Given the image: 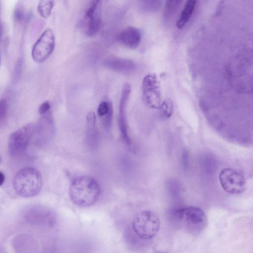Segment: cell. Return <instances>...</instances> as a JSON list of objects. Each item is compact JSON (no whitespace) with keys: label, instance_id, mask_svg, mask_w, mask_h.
Masks as SVG:
<instances>
[{"label":"cell","instance_id":"cell-29","mask_svg":"<svg viewBox=\"0 0 253 253\" xmlns=\"http://www.w3.org/2000/svg\"></svg>","mask_w":253,"mask_h":253},{"label":"cell","instance_id":"cell-11","mask_svg":"<svg viewBox=\"0 0 253 253\" xmlns=\"http://www.w3.org/2000/svg\"><path fill=\"white\" fill-rule=\"evenodd\" d=\"M117 39L118 41L124 46L129 48L134 49L140 42L141 33L138 29L129 26L119 33Z\"/></svg>","mask_w":253,"mask_h":253},{"label":"cell","instance_id":"cell-20","mask_svg":"<svg viewBox=\"0 0 253 253\" xmlns=\"http://www.w3.org/2000/svg\"><path fill=\"white\" fill-rule=\"evenodd\" d=\"M8 110V104L5 99H2L0 100V127L4 123Z\"/></svg>","mask_w":253,"mask_h":253},{"label":"cell","instance_id":"cell-10","mask_svg":"<svg viewBox=\"0 0 253 253\" xmlns=\"http://www.w3.org/2000/svg\"><path fill=\"white\" fill-rule=\"evenodd\" d=\"M54 124L51 112L42 116L37 125L35 126L34 133L39 142L48 140L52 135Z\"/></svg>","mask_w":253,"mask_h":253},{"label":"cell","instance_id":"cell-17","mask_svg":"<svg viewBox=\"0 0 253 253\" xmlns=\"http://www.w3.org/2000/svg\"><path fill=\"white\" fill-rule=\"evenodd\" d=\"M54 0H40L38 10L43 18H47L51 14L54 6Z\"/></svg>","mask_w":253,"mask_h":253},{"label":"cell","instance_id":"cell-13","mask_svg":"<svg viewBox=\"0 0 253 253\" xmlns=\"http://www.w3.org/2000/svg\"><path fill=\"white\" fill-rule=\"evenodd\" d=\"M105 66L108 68L119 73L128 74L133 72L135 69V64L131 60L114 58L105 61Z\"/></svg>","mask_w":253,"mask_h":253},{"label":"cell","instance_id":"cell-23","mask_svg":"<svg viewBox=\"0 0 253 253\" xmlns=\"http://www.w3.org/2000/svg\"><path fill=\"white\" fill-rule=\"evenodd\" d=\"M50 104L46 101L42 103L40 106L39 112L41 115L42 116L50 112Z\"/></svg>","mask_w":253,"mask_h":253},{"label":"cell","instance_id":"cell-3","mask_svg":"<svg viewBox=\"0 0 253 253\" xmlns=\"http://www.w3.org/2000/svg\"><path fill=\"white\" fill-rule=\"evenodd\" d=\"M132 224L133 231L139 238L149 240L154 238L159 232L160 220L155 212L145 210L135 215Z\"/></svg>","mask_w":253,"mask_h":253},{"label":"cell","instance_id":"cell-19","mask_svg":"<svg viewBox=\"0 0 253 253\" xmlns=\"http://www.w3.org/2000/svg\"><path fill=\"white\" fill-rule=\"evenodd\" d=\"M162 117L165 119L169 118L173 112V103L172 100L169 98H166L159 107Z\"/></svg>","mask_w":253,"mask_h":253},{"label":"cell","instance_id":"cell-9","mask_svg":"<svg viewBox=\"0 0 253 253\" xmlns=\"http://www.w3.org/2000/svg\"><path fill=\"white\" fill-rule=\"evenodd\" d=\"M131 86L128 83H125L123 86L119 103V126L122 137L127 145L130 144V140L128 134L126 119V107L130 94Z\"/></svg>","mask_w":253,"mask_h":253},{"label":"cell","instance_id":"cell-18","mask_svg":"<svg viewBox=\"0 0 253 253\" xmlns=\"http://www.w3.org/2000/svg\"><path fill=\"white\" fill-rule=\"evenodd\" d=\"M182 0H166L164 16L166 18H169L176 12L180 5Z\"/></svg>","mask_w":253,"mask_h":253},{"label":"cell","instance_id":"cell-24","mask_svg":"<svg viewBox=\"0 0 253 253\" xmlns=\"http://www.w3.org/2000/svg\"><path fill=\"white\" fill-rule=\"evenodd\" d=\"M14 17L16 21L20 22L23 20L25 17V13L23 8L17 7L14 11Z\"/></svg>","mask_w":253,"mask_h":253},{"label":"cell","instance_id":"cell-5","mask_svg":"<svg viewBox=\"0 0 253 253\" xmlns=\"http://www.w3.org/2000/svg\"><path fill=\"white\" fill-rule=\"evenodd\" d=\"M34 129L35 126L29 124L11 133L8 140V149L12 157H19L26 152L34 135Z\"/></svg>","mask_w":253,"mask_h":253},{"label":"cell","instance_id":"cell-2","mask_svg":"<svg viewBox=\"0 0 253 253\" xmlns=\"http://www.w3.org/2000/svg\"><path fill=\"white\" fill-rule=\"evenodd\" d=\"M42 179L36 169L26 168L20 170L13 179V186L19 196L30 198L36 196L41 191Z\"/></svg>","mask_w":253,"mask_h":253},{"label":"cell","instance_id":"cell-27","mask_svg":"<svg viewBox=\"0 0 253 253\" xmlns=\"http://www.w3.org/2000/svg\"><path fill=\"white\" fill-rule=\"evenodd\" d=\"M0 162H1V158H0Z\"/></svg>","mask_w":253,"mask_h":253},{"label":"cell","instance_id":"cell-6","mask_svg":"<svg viewBox=\"0 0 253 253\" xmlns=\"http://www.w3.org/2000/svg\"><path fill=\"white\" fill-rule=\"evenodd\" d=\"M142 98L146 106L158 109L161 103L160 83L155 74H149L143 78L142 83Z\"/></svg>","mask_w":253,"mask_h":253},{"label":"cell","instance_id":"cell-21","mask_svg":"<svg viewBox=\"0 0 253 253\" xmlns=\"http://www.w3.org/2000/svg\"><path fill=\"white\" fill-rule=\"evenodd\" d=\"M113 109L111 103L107 101H102L100 103L97 109V114L101 118L106 116Z\"/></svg>","mask_w":253,"mask_h":253},{"label":"cell","instance_id":"cell-4","mask_svg":"<svg viewBox=\"0 0 253 253\" xmlns=\"http://www.w3.org/2000/svg\"><path fill=\"white\" fill-rule=\"evenodd\" d=\"M174 215L176 219L182 221L194 232L202 231L207 224L205 212L198 207L188 206L176 209L174 211Z\"/></svg>","mask_w":253,"mask_h":253},{"label":"cell","instance_id":"cell-8","mask_svg":"<svg viewBox=\"0 0 253 253\" xmlns=\"http://www.w3.org/2000/svg\"><path fill=\"white\" fill-rule=\"evenodd\" d=\"M55 46L54 36L50 29H46L35 44L32 52L33 60L37 62L45 61L52 53Z\"/></svg>","mask_w":253,"mask_h":253},{"label":"cell","instance_id":"cell-25","mask_svg":"<svg viewBox=\"0 0 253 253\" xmlns=\"http://www.w3.org/2000/svg\"><path fill=\"white\" fill-rule=\"evenodd\" d=\"M5 181V175L3 172L0 171V186L2 185Z\"/></svg>","mask_w":253,"mask_h":253},{"label":"cell","instance_id":"cell-26","mask_svg":"<svg viewBox=\"0 0 253 253\" xmlns=\"http://www.w3.org/2000/svg\"><path fill=\"white\" fill-rule=\"evenodd\" d=\"M1 32H2L1 27V26L0 25V39L1 36Z\"/></svg>","mask_w":253,"mask_h":253},{"label":"cell","instance_id":"cell-28","mask_svg":"<svg viewBox=\"0 0 253 253\" xmlns=\"http://www.w3.org/2000/svg\"></svg>","mask_w":253,"mask_h":253},{"label":"cell","instance_id":"cell-16","mask_svg":"<svg viewBox=\"0 0 253 253\" xmlns=\"http://www.w3.org/2000/svg\"><path fill=\"white\" fill-rule=\"evenodd\" d=\"M97 12L87 17H84L87 21L86 34L89 37L95 36L101 28V20L100 15L97 13Z\"/></svg>","mask_w":253,"mask_h":253},{"label":"cell","instance_id":"cell-12","mask_svg":"<svg viewBox=\"0 0 253 253\" xmlns=\"http://www.w3.org/2000/svg\"><path fill=\"white\" fill-rule=\"evenodd\" d=\"M46 213L42 207L32 205L24 209L23 215L25 220L30 223L42 224L46 222Z\"/></svg>","mask_w":253,"mask_h":253},{"label":"cell","instance_id":"cell-15","mask_svg":"<svg viewBox=\"0 0 253 253\" xmlns=\"http://www.w3.org/2000/svg\"><path fill=\"white\" fill-rule=\"evenodd\" d=\"M86 138L89 142H96L98 139V132L96 126V116L94 112L88 113L86 117Z\"/></svg>","mask_w":253,"mask_h":253},{"label":"cell","instance_id":"cell-22","mask_svg":"<svg viewBox=\"0 0 253 253\" xmlns=\"http://www.w3.org/2000/svg\"><path fill=\"white\" fill-rule=\"evenodd\" d=\"M113 109L102 118L103 124L106 129H109L111 126L113 119Z\"/></svg>","mask_w":253,"mask_h":253},{"label":"cell","instance_id":"cell-1","mask_svg":"<svg viewBox=\"0 0 253 253\" xmlns=\"http://www.w3.org/2000/svg\"><path fill=\"white\" fill-rule=\"evenodd\" d=\"M69 194L71 200L75 205L87 208L97 202L101 194V189L94 178L88 175H82L76 177L71 182Z\"/></svg>","mask_w":253,"mask_h":253},{"label":"cell","instance_id":"cell-14","mask_svg":"<svg viewBox=\"0 0 253 253\" xmlns=\"http://www.w3.org/2000/svg\"><path fill=\"white\" fill-rule=\"evenodd\" d=\"M196 2L197 0H187L176 23V26L178 29H182L189 21L195 9Z\"/></svg>","mask_w":253,"mask_h":253},{"label":"cell","instance_id":"cell-7","mask_svg":"<svg viewBox=\"0 0 253 253\" xmlns=\"http://www.w3.org/2000/svg\"><path fill=\"white\" fill-rule=\"evenodd\" d=\"M219 180L223 190L229 194H240L245 189L244 176L235 169L229 168L222 169L219 174Z\"/></svg>","mask_w":253,"mask_h":253}]
</instances>
